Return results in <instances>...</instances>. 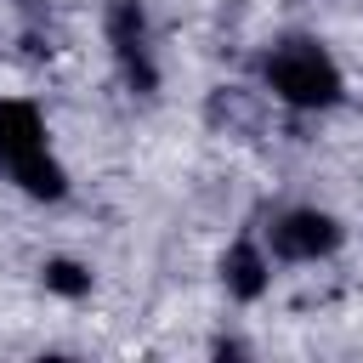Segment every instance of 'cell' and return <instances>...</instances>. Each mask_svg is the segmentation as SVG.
Here are the masks:
<instances>
[{"label":"cell","mask_w":363,"mask_h":363,"mask_svg":"<svg viewBox=\"0 0 363 363\" xmlns=\"http://www.w3.org/2000/svg\"><path fill=\"white\" fill-rule=\"evenodd\" d=\"M261 79L267 91L284 102V108H301V113H318V108H335L346 79H340V62L318 45V40H278L261 62Z\"/></svg>","instance_id":"cell-1"},{"label":"cell","mask_w":363,"mask_h":363,"mask_svg":"<svg viewBox=\"0 0 363 363\" xmlns=\"http://www.w3.org/2000/svg\"><path fill=\"white\" fill-rule=\"evenodd\" d=\"M0 170L34 199H62V164L51 159L45 119L23 96H0Z\"/></svg>","instance_id":"cell-2"},{"label":"cell","mask_w":363,"mask_h":363,"mask_svg":"<svg viewBox=\"0 0 363 363\" xmlns=\"http://www.w3.org/2000/svg\"><path fill=\"white\" fill-rule=\"evenodd\" d=\"M335 244H340V227H335V216H323V210H284V216L267 227V255L295 261V267L329 255Z\"/></svg>","instance_id":"cell-3"},{"label":"cell","mask_w":363,"mask_h":363,"mask_svg":"<svg viewBox=\"0 0 363 363\" xmlns=\"http://www.w3.org/2000/svg\"><path fill=\"white\" fill-rule=\"evenodd\" d=\"M221 278H227V289H233L238 301H255V295L272 284V261H267L261 244H233V250L221 255Z\"/></svg>","instance_id":"cell-4"},{"label":"cell","mask_w":363,"mask_h":363,"mask_svg":"<svg viewBox=\"0 0 363 363\" xmlns=\"http://www.w3.org/2000/svg\"><path fill=\"white\" fill-rule=\"evenodd\" d=\"M45 284L62 289V295H85V289H91V272L74 267V261H51V267H45Z\"/></svg>","instance_id":"cell-5"}]
</instances>
